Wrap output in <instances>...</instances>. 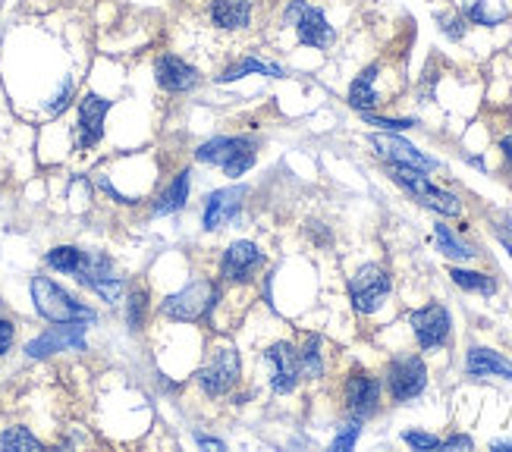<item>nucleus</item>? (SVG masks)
I'll return each instance as SVG.
<instances>
[{"label": "nucleus", "instance_id": "obj_1", "mask_svg": "<svg viewBox=\"0 0 512 452\" xmlns=\"http://www.w3.org/2000/svg\"><path fill=\"white\" fill-rule=\"evenodd\" d=\"M183 41L198 63H233L264 32L267 16H261L258 0H180Z\"/></svg>", "mask_w": 512, "mask_h": 452}, {"label": "nucleus", "instance_id": "obj_2", "mask_svg": "<svg viewBox=\"0 0 512 452\" xmlns=\"http://www.w3.org/2000/svg\"><path fill=\"white\" fill-rule=\"evenodd\" d=\"M333 7L337 0H283L274 19V35L289 38L293 48L333 51L343 38V22L333 16Z\"/></svg>", "mask_w": 512, "mask_h": 452}, {"label": "nucleus", "instance_id": "obj_3", "mask_svg": "<svg viewBox=\"0 0 512 452\" xmlns=\"http://www.w3.org/2000/svg\"><path fill=\"white\" fill-rule=\"evenodd\" d=\"M403 66L393 63V60H374L371 66L352 79L349 85V104L355 110H374V107H384L390 104L399 92H403Z\"/></svg>", "mask_w": 512, "mask_h": 452}, {"label": "nucleus", "instance_id": "obj_4", "mask_svg": "<svg viewBox=\"0 0 512 452\" xmlns=\"http://www.w3.org/2000/svg\"><path fill=\"white\" fill-rule=\"evenodd\" d=\"M32 299L41 318H48L51 324H85L95 321V311L85 308L82 302H76L70 292L60 289L54 280L48 277H35L32 280Z\"/></svg>", "mask_w": 512, "mask_h": 452}, {"label": "nucleus", "instance_id": "obj_5", "mask_svg": "<svg viewBox=\"0 0 512 452\" xmlns=\"http://www.w3.org/2000/svg\"><path fill=\"white\" fill-rule=\"evenodd\" d=\"M390 176H393V183L396 186H403L412 198H418L421 205L443 214V217H456L462 214V205H459V198L453 192H443L437 189L428 173L425 170H415V167H403V164H390Z\"/></svg>", "mask_w": 512, "mask_h": 452}, {"label": "nucleus", "instance_id": "obj_6", "mask_svg": "<svg viewBox=\"0 0 512 452\" xmlns=\"http://www.w3.org/2000/svg\"><path fill=\"white\" fill-rule=\"evenodd\" d=\"M195 161L217 164L227 176L236 179L255 164V142L242 139V135H233V139H211L208 145L195 151Z\"/></svg>", "mask_w": 512, "mask_h": 452}, {"label": "nucleus", "instance_id": "obj_7", "mask_svg": "<svg viewBox=\"0 0 512 452\" xmlns=\"http://www.w3.org/2000/svg\"><path fill=\"white\" fill-rule=\"evenodd\" d=\"M217 299H220L217 283H211V280H195L186 289L167 296L164 305H161V311L167 314L170 321H198V318H205V314L217 305Z\"/></svg>", "mask_w": 512, "mask_h": 452}, {"label": "nucleus", "instance_id": "obj_8", "mask_svg": "<svg viewBox=\"0 0 512 452\" xmlns=\"http://www.w3.org/2000/svg\"><path fill=\"white\" fill-rule=\"evenodd\" d=\"M239 374H242V365H239L236 349L224 346V349L211 352L208 365L195 374V383H198V390H202L208 399H220V396H227L236 387Z\"/></svg>", "mask_w": 512, "mask_h": 452}, {"label": "nucleus", "instance_id": "obj_9", "mask_svg": "<svg viewBox=\"0 0 512 452\" xmlns=\"http://www.w3.org/2000/svg\"><path fill=\"white\" fill-rule=\"evenodd\" d=\"M390 274L377 264H365L359 274L349 280V302L359 314H374L390 296Z\"/></svg>", "mask_w": 512, "mask_h": 452}, {"label": "nucleus", "instance_id": "obj_10", "mask_svg": "<svg viewBox=\"0 0 512 452\" xmlns=\"http://www.w3.org/2000/svg\"><path fill=\"white\" fill-rule=\"evenodd\" d=\"M428 387V365L418 355L393 358L387 368V393L393 402H412Z\"/></svg>", "mask_w": 512, "mask_h": 452}, {"label": "nucleus", "instance_id": "obj_11", "mask_svg": "<svg viewBox=\"0 0 512 452\" xmlns=\"http://www.w3.org/2000/svg\"><path fill=\"white\" fill-rule=\"evenodd\" d=\"M343 409L355 421H365V418L377 415V409H381V383H377L374 374L355 368L343 380Z\"/></svg>", "mask_w": 512, "mask_h": 452}, {"label": "nucleus", "instance_id": "obj_12", "mask_svg": "<svg viewBox=\"0 0 512 452\" xmlns=\"http://www.w3.org/2000/svg\"><path fill=\"white\" fill-rule=\"evenodd\" d=\"M453 321H450V311L443 305H425L412 314V333L418 339V349L421 352H434L450 339Z\"/></svg>", "mask_w": 512, "mask_h": 452}, {"label": "nucleus", "instance_id": "obj_13", "mask_svg": "<svg viewBox=\"0 0 512 452\" xmlns=\"http://www.w3.org/2000/svg\"><path fill=\"white\" fill-rule=\"evenodd\" d=\"M76 280L85 283L88 289H95L101 299L107 302H117L120 292H123V280L117 277L114 264H110V258L104 255H82V264L76 270Z\"/></svg>", "mask_w": 512, "mask_h": 452}, {"label": "nucleus", "instance_id": "obj_14", "mask_svg": "<svg viewBox=\"0 0 512 452\" xmlns=\"http://www.w3.org/2000/svg\"><path fill=\"white\" fill-rule=\"evenodd\" d=\"M154 79L167 95H186L198 85V66H192L180 54H161L154 60Z\"/></svg>", "mask_w": 512, "mask_h": 452}, {"label": "nucleus", "instance_id": "obj_15", "mask_svg": "<svg viewBox=\"0 0 512 452\" xmlns=\"http://www.w3.org/2000/svg\"><path fill=\"white\" fill-rule=\"evenodd\" d=\"M107 110H110V101L107 98H101L95 92L82 95V101H79V120H76V145L82 151L95 148L101 142Z\"/></svg>", "mask_w": 512, "mask_h": 452}, {"label": "nucleus", "instance_id": "obj_16", "mask_svg": "<svg viewBox=\"0 0 512 452\" xmlns=\"http://www.w3.org/2000/svg\"><path fill=\"white\" fill-rule=\"evenodd\" d=\"M267 361H271V368H274V377H271L274 393H280V396L293 393L302 380L299 349L293 343H274L271 349H267Z\"/></svg>", "mask_w": 512, "mask_h": 452}, {"label": "nucleus", "instance_id": "obj_17", "mask_svg": "<svg viewBox=\"0 0 512 452\" xmlns=\"http://www.w3.org/2000/svg\"><path fill=\"white\" fill-rule=\"evenodd\" d=\"M371 148L377 157H384L390 164H403V167H415V170H434L437 161L428 154H421L415 145H409L406 139H399V135H371Z\"/></svg>", "mask_w": 512, "mask_h": 452}, {"label": "nucleus", "instance_id": "obj_18", "mask_svg": "<svg viewBox=\"0 0 512 452\" xmlns=\"http://www.w3.org/2000/svg\"><path fill=\"white\" fill-rule=\"evenodd\" d=\"M261 264H264V252L255 242H233L224 252V261H220V277L227 283H246Z\"/></svg>", "mask_w": 512, "mask_h": 452}, {"label": "nucleus", "instance_id": "obj_19", "mask_svg": "<svg viewBox=\"0 0 512 452\" xmlns=\"http://www.w3.org/2000/svg\"><path fill=\"white\" fill-rule=\"evenodd\" d=\"M456 13L469 22V26L494 29L503 19L512 16V0H456Z\"/></svg>", "mask_w": 512, "mask_h": 452}, {"label": "nucleus", "instance_id": "obj_20", "mask_svg": "<svg viewBox=\"0 0 512 452\" xmlns=\"http://www.w3.org/2000/svg\"><path fill=\"white\" fill-rule=\"evenodd\" d=\"M85 339H82V324H60L51 333L38 336L35 343H29V355L41 358V355H51V352H63V349H82Z\"/></svg>", "mask_w": 512, "mask_h": 452}, {"label": "nucleus", "instance_id": "obj_21", "mask_svg": "<svg viewBox=\"0 0 512 452\" xmlns=\"http://www.w3.org/2000/svg\"><path fill=\"white\" fill-rule=\"evenodd\" d=\"M242 198H246V189H220L205 201V230H220L227 220H233V214L242 208Z\"/></svg>", "mask_w": 512, "mask_h": 452}, {"label": "nucleus", "instance_id": "obj_22", "mask_svg": "<svg viewBox=\"0 0 512 452\" xmlns=\"http://www.w3.org/2000/svg\"><path fill=\"white\" fill-rule=\"evenodd\" d=\"M465 374H469V377H506V380H512V361H506L494 349L475 346V349H469V355H465Z\"/></svg>", "mask_w": 512, "mask_h": 452}, {"label": "nucleus", "instance_id": "obj_23", "mask_svg": "<svg viewBox=\"0 0 512 452\" xmlns=\"http://www.w3.org/2000/svg\"><path fill=\"white\" fill-rule=\"evenodd\" d=\"M249 73H258V76H283L280 66L274 63H264V60H255V57H236L233 63H227V70L214 76L217 82H233V79H242V76H249Z\"/></svg>", "mask_w": 512, "mask_h": 452}, {"label": "nucleus", "instance_id": "obj_24", "mask_svg": "<svg viewBox=\"0 0 512 452\" xmlns=\"http://www.w3.org/2000/svg\"><path fill=\"white\" fill-rule=\"evenodd\" d=\"M186 201H189V173L183 170V173H176L173 183L161 192L154 211H158V214H173V211H180Z\"/></svg>", "mask_w": 512, "mask_h": 452}, {"label": "nucleus", "instance_id": "obj_25", "mask_svg": "<svg viewBox=\"0 0 512 452\" xmlns=\"http://www.w3.org/2000/svg\"><path fill=\"white\" fill-rule=\"evenodd\" d=\"M434 239H437V248H440V252L447 255V258L472 261V258L478 255L472 245H465V242H459V239L453 236V230H450L447 223H437V226H434Z\"/></svg>", "mask_w": 512, "mask_h": 452}, {"label": "nucleus", "instance_id": "obj_26", "mask_svg": "<svg viewBox=\"0 0 512 452\" xmlns=\"http://www.w3.org/2000/svg\"><path fill=\"white\" fill-rule=\"evenodd\" d=\"M450 277L456 286L469 289V292H481V296H494L497 292V280L491 274H478V270H462V267H453Z\"/></svg>", "mask_w": 512, "mask_h": 452}, {"label": "nucleus", "instance_id": "obj_27", "mask_svg": "<svg viewBox=\"0 0 512 452\" xmlns=\"http://www.w3.org/2000/svg\"><path fill=\"white\" fill-rule=\"evenodd\" d=\"M321 336H308L305 349L299 352V361H302V377L308 380H318L324 374V358H321Z\"/></svg>", "mask_w": 512, "mask_h": 452}, {"label": "nucleus", "instance_id": "obj_28", "mask_svg": "<svg viewBox=\"0 0 512 452\" xmlns=\"http://www.w3.org/2000/svg\"><path fill=\"white\" fill-rule=\"evenodd\" d=\"M82 255H85V252H79V248H73V245L51 248V252H48V267L60 270V274H73V277H76V270H79V264H82Z\"/></svg>", "mask_w": 512, "mask_h": 452}, {"label": "nucleus", "instance_id": "obj_29", "mask_svg": "<svg viewBox=\"0 0 512 452\" xmlns=\"http://www.w3.org/2000/svg\"><path fill=\"white\" fill-rule=\"evenodd\" d=\"M44 443L29 431V427H7L0 434V449H41Z\"/></svg>", "mask_w": 512, "mask_h": 452}, {"label": "nucleus", "instance_id": "obj_30", "mask_svg": "<svg viewBox=\"0 0 512 452\" xmlns=\"http://www.w3.org/2000/svg\"><path fill=\"white\" fill-rule=\"evenodd\" d=\"M145 308H148V292L145 289H136L129 296V327L139 330L142 321H145Z\"/></svg>", "mask_w": 512, "mask_h": 452}, {"label": "nucleus", "instance_id": "obj_31", "mask_svg": "<svg viewBox=\"0 0 512 452\" xmlns=\"http://www.w3.org/2000/svg\"><path fill=\"white\" fill-rule=\"evenodd\" d=\"M362 120H365L368 126H381V129H387V132H403V129H412V126H415V120H387V117H377V113H371V110L362 113Z\"/></svg>", "mask_w": 512, "mask_h": 452}, {"label": "nucleus", "instance_id": "obj_32", "mask_svg": "<svg viewBox=\"0 0 512 452\" xmlns=\"http://www.w3.org/2000/svg\"><path fill=\"white\" fill-rule=\"evenodd\" d=\"M403 440H406L412 449H443V440H440V437L421 434V431H409V434H403Z\"/></svg>", "mask_w": 512, "mask_h": 452}, {"label": "nucleus", "instance_id": "obj_33", "mask_svg": "<svg viewBox=\"0 0 512 452\" xmlns=\"http://www.w3.org/2000/svg\"><path fill=\"white\" fill-rule=\"evenodd\" d=\"M359 424H362V421H355V418H352V424H346V431H343L337 440H333V449H349V446L355 443V437H359V431H362Z\"/></svg>", "mask_w": 512, "mask_h": 452}, {"label": "nucleus", "instance_id": "obj_34", "mask_svg": "<svg viewBox=\"0 0 512 452\" xmlns=\"http://www.w3.org/2000/svg\"><path fill=\"white\" fill-rule=\"evenodd\" d=\"M13 336H16V327H13L7 318H0V355L10 352V346H13Z\"/></svg>", "mask_w": 512, "mask_h": 452}, {"label": "nucleus", "instance_id": "obj_35", "mask_svg": "<svg viewBox=\"0 0 512 452\" xmlns=\"http://www.w3.org/2000/svg\"><path fill=\"white\" fill-rule=\"evenodd\" d=\"M443 449H472V440L469 437H450V440H443Z\"/></svg>", "mask_w": 512, "mask_h": 452}, {"label": "nucleus", "instance_id": "obj_36", "mask_svg": "<svg viewBox=\"0 0 512 452\" xmlns=\"http://www.w3.org/2000/svg\"><path fill=\"white\" fill-rule=\"evenodd\" d=\"M497 239L506 245V252H509V258H512V230H503V226H497Z\"/></svg>", "mask_w": 512, "mask_h": 452}, {"label": "nucleus", "instance_id": "obj_37", "mask_svg": "<svg viewBox=\"0 0 512 452\" xmlns=\"http://www.w3.org/2000/svg\"><path fill=\"white\" fill-rule=\"evenodd\" d=\"M500 151H503V157H506V164L512 167V135H506V139L500 142Z\"/></svg>", "mask_w": 512, "mask_h": 452}, {"label": "nucleus", "instance_id": "obj_38", "mask_svg": "<svg viewBox=\"0 0 512 452\" xmlns=\"http://www.w3.org/2000/svg\"><path fill=\"white\" fill-rule=\"evenodd\" d=\"M54 4H82V0H35V7H54Z\"/></svg>", "mask_w": 512, "mask_h": 452}]
</instances>
